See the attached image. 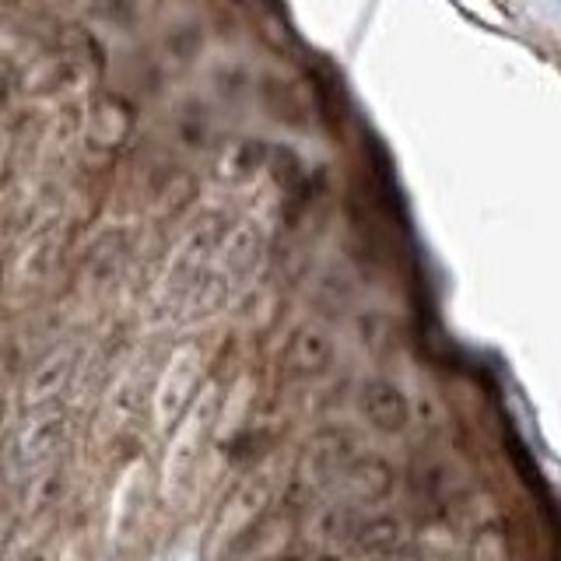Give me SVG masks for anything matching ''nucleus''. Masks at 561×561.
Wrapping results in <instances>:
<instances>
[{
    "label": "nucleus",
    "mask_w": 561,
    "mask_h": 561,
    "mask_svg": "<svg viewBox=\"0 0 561 561\" xmlns=\"http://www.w3.org/2000/svg\"><path fill=\"white\" fill-rule=\"evenodd\" d=\"M365 561H425L421 551L408 548V543H393V548H382L376 554H365Z\"/></svg>",
    "instance_id": "2eb2a0df"
},
{
    "label": "nucleus",
    "mask_w": 561,
    "mask_h": 561,
    "mask_svg": "<svg viewBox=\"0 0 561 561\" xmlns=\"http://www.w3.org/2000/svg\"><path fill=\"white\" fill-rule=\"evenodd\" d=\"M256 260H260V236H256V228L239 225V228L228 232V239L221 245V267H218V274L228 280V285H232L236 277L253 271Z\"/></svg>",
    "instance_id": "ddd939ff"
},
{
    "label": "nucleus",
    "mask_w": 561,
    "mask_h": 561,
    "mask_svg": "<svg viewBox=\"0 0 561 561\" xmlns=\"http://www.w3.org/2000/svg\"><path fill=\"white\" fill-rule=\"evenodd\" d=\"M358 519H362L358 508H351V505H344V502H337V499H323V502L309 513L306 540H312L316 548H323V551L355 548Z\"/></svg>",
    "instance_id": "9d476101"
},
{
    "label": "nucleus",
    "mask_w": 561,
    "mask_h": 561,
    "mask_svg": "<svg viewBox=\"0 0 561 561\" xmlns=\"http://www.w3.org/2000/svg\"><path fill=\"white\" fill-rule=\"evenodd\" d=\"M67 414L60 403L53 408H35L25 411V417L14 428V456L28 473L57 467V456L64 453L67 443Z\"/></svg>",
    "instance_id": "39448f33"
},
{
    "label": "nucleus",
    "mask_w": 561,
    "mask_h": 561,
    "mask_svg": "<svg viewBox=\"0 0 561 561\" xmlns=\"http://www.w3.org/2000/svg\"><path fill=\"white\" fill-rule=\"evenodd\" d=\"M145 481V467L140 463H130L123 467L119 481L113 488V502H110V534H130L137 526V516L140 508H145V488H137Z\"/></svg>",
    "instance_id": "f8f14e48"
},
{
    "label": "nucleus",
    "mask_w": 561,
    "mask_h": 561,
    "mask_svg": "<svg viewBox=\"0 0 561 561\" xmlns=\"http://www.w3.org/2000/svg\"><path fill=\"white\" fill-rule=\"evenodd\" d=\"M291 540H295V523L288 516H274L271 513L228 558H239V561H280Z\"/></svg>",
    "instance_id": "9b49d317"
},
{
    "label": "nucleus",
    "mask_w": 561,
    "mask_h": 561,
    "mask_svg": "<svg viewBox=\"0 0 561 561\" xmlns=\"http://www.w3.org/2000/svg\"><path fill=\"white\" fill-rule=\"evenodd\" d=\"M333 358H337V337H333V330L320 320H306L288 333L285 351H280V368H285L288 379L306 382L330 373Z\"/></svg>",
    "instance_id": "6e6552de"
},
{
    "label": "nucleus",
    "mask_w": 561,
    "mask_h": 561,
    "mask_svg": "<svg viewBox=\"0 0 561 561\" xmlns=\"http://www.w3.org/2000/svg\"><path fill=\"white\" fill-rule=\"evenodd\" d=\"M11 561H43V551L39 548H25V551H18Z\"/></svg>",
    "instance_id": "dca6fc26"
},
{
    "label": "nucleus",
    "mask_w": 561,
    "mask_h": 561,
    "mask_svg": "<svg viewBox=\"0 0 561 561\" xmlns=\"http://www.w3.org/2000/svg\"><path fill=\"white\" fill-rule=\"evenodd\" d=\"M271 505H274V481L267 473H245V478H239L232 491L221 499L215 519H210L207 530L210 554H225V558L232 554L271 516Z\"/></svg>",
    "instance_id": "7ed1b4c3"
},
{
    "label": "nucleus",
    "mask_w": 561,
    "mask_h": 561,
    "mask_svg": "<svg viewBox=\"0 0 561 561\" xmlns=\"http://www.w3.org/2000/svg\"><path fill=\"white\" fill-rule=\"evenodd\" d=\"M362 443L347 428H320L309 435V443L298 453L295 463V481L309 491H330V481L337 478V470L347 463V456L355 453Z\"/></svg>",
    "instance_id": "423d86ee"
},
{
    "label": "nucleus",
    "mask_w": 561,
    "mask_h": 561,
    "mask_svg": "<svg viewBox=\"0 0 561 561\" xmlns=\"http://www.w3.org/2000/svg\"><path fill=\"white\" fill-rule=\"evenodd\" d=\"M0 271H4V263H0Z\"/></svg>",
    "instance_id": "f3484780"
},
{
    "label": "nucleus",
    "mask_w": 561,
    "mask_h": 561,
    "mask_svg": "<svg viewBox=\"0 0 561 561\" xmlns=\"http://www.w3.org/2000/svg\"><path fill=\"white\" fill-rule=\"evenodd\" d=\"M470 561H508V537L499 523L478 526L470 540Z\"/></svg>",
    "instance_id": "4468645a"
},
{
    "label": "nucleus",
    "mask_w": 561,
    "mask_h": 561,
    "mask_svg": "<svg viewBox=\"0 0 561 561\" xmlns=\"http://www.w3.org/2000/svg\"><path fill=\"white\" fill-rule=\"evenodd\" d=\"M358 411L379 435H403L411 428V400L386 376H373L358 386Z\"/></svg>",
    "instance_id": "1a4fd4ad"
},
{
    "label": "nucleus",
    "mask_w": 561,
    "mask_h": 561,
    "mask_svg": "<svg viewBox=\"0 0 561 561\" xmlns=\"http://www.w3.org/2000/svg\"><path fill=\"white\" fill-rule=\"evenodd\" d=\"M78 362H81L78 344L49 347L46 355L25 373L22 408L35 411V408H53V403H60V397L70 390V382H75V376H78Z\"/></svg>",
    "instance_id": "0eeeda50"
},
{
    "label": "nucleus",
    "mask_w": 561,
    "mask_h": 561,
    "mask_svg": "<svg viewBox=\"0 0 561 561\" xmlns=\"http://www.w3.org/2000/svg\"><path fill=\"white\" fill-rule=\"evenodd\" d=\"M393 491H397V467L382 453L358 446L347 456V463L337 470V478L330 481L327 499H337L351 508H358V513H373Z\"/></svg>",
    "instance_id": "20e7f679"
},
{
    "label": "nucleus",
    "mask_w": 561,
    "mask_h": 561,
    "mask_svg": "<svg viewBox=\"0 0 561 561\" xmlns=\"http://www.w3.org/2000/svg\"><path fill=\"white\" fill-rule=\"evenodd\" d=\"M207 358L201 341H180L175 344L158 376L151 382V397H148V411H151V428L158 435H169L172 425L186 414L193 397L201 393V386L207 382Z\"/></svg>",
    "instance_id": "f03ea898"
},
{
    "label": "nucleus",
    "mask_w": 561,
    "mask_h": 561,
    "mask_svg": "<svg viewBox=\"0 0 561 561\" xmlns=\"http://www.w3.org/2000/svg\"><path fill=\"white\" fill-rule=\"evenodd\" d=\"M221 382L207 379L201 386V393L193 397V403L186 408V414L175 421L172 432L165 435V460H162V495L175 499L180 491L190 488L193 473H197L201 456L207 453L210 438H215V425H218V408H221Z\"/></svg>",
    "instance_id": "f257e3e1"
}]
</instances>
